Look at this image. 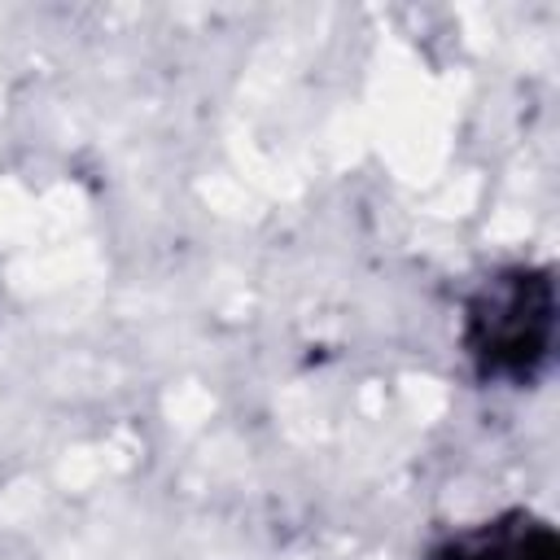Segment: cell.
<instances>
[{
    "mask_svg": "<svg viewBox=\"0 0 560 560\" xmlns=\"http://www.w3.org/2000/svg\"><path fill=\"white\" fill-rule=\"evenodd\" d=\"M551 337H556V284L538 267L499 271L468 302L464 341L481 376L529 381L547 363Z\"/></svg>",
    "mask_w": 560,
    "mask_h": 560,
    "instance_id": "obj_1",
    "label": "cell"
},
{
    "mask_svg": "<svg viewBox=\"0 0 560 560\" xmlns=\"http://www.w3.org/2000/svg\"><path fill=\"white\" fill-rule=\"evenodd\" d=\"M438 560H560V542L551 525L516 512L451 538Z\"/></svg>",
    "mask_w": 560,
    "mask_h": 560,
    "instance_id": "obj_2",
    "label": "cell"
}]
</instances>
